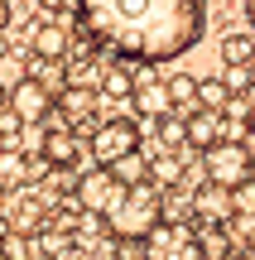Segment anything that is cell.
Instances as JSON below:
<instances>
[{
  "label": "cell",
  "mask_w": 255,
  "mask_h": 260,
  "mask_svg": "<svg viewBox=\"0 0 255 260\" xmlns=\"http://www.w3.org/2000/svg\"><path fill=\"white\" fill-rule=\"evenodd\" d=\"M169 96H173V111H198V77H188V73H173L169 77Z\"/></svg>",
  "instance_id": "44dd1931"
},
{
  "label": "cell",
  "mask_w": 255,
  "mask_h": 260,
  "mask_svg": "<svg viewBox=\"0 0 255 260\" xmlns=\"http://www.w3.org/2000/svg\"><path fill=\"white\" fill-rule=\"evenodd\" d=\"M154 140H159V149H188V116H159L154 121Z\"/></svg>",
  "instance_id": "ac0fdd59"
},
{
  "label": "cell",
  "mask_w": 255,
  "mask_h": 260,
  "mask_svg": "<svg viewBox=\"0 0 255 260\" xmlns=\"http://www.w3.org/2000/svg\"><path fill=\"white\" fill-rule=\"evenodd\" d=\"M29 53H39V58H72V34H67L58 19H48V24L29 29Z\"/></svg>",
  "instance_id": "8fae6325"
},
{
  "label": "cell",
  "mask_w": 255,
  "mask_h": 260,
  "mask_svg": "<svg viewBox=\"0 0 255 260\" xmlns=\"http://www.w3.org/2000/svg\"><path fill=\"white\" fill-rule=\"evenodd\" d=\"M0 260H5V255H0Z\"/></svg>",
  "instance_id": "e575fe53"
},
{
  "label": "cell",
  "mask_w": 255,
  "mask_h": 260,
  "mask_svg": "<svg viewBox=\"0 0 255 260\" xmlns=\"http://www.w3.org/2000/svg\"><path fill=\"white\" fill-rule=\"evenodd\" d=\"M29 183V149H0V188L5 193H15V188Z\"/></svg>",
  "instance_id": "9a60e30c"
},
{
  "label": "cell",
  "mask_w": 255,
  "mask_h": 260,
  "mask_svg": "<svg viewBox=\"0 0 255 260\" xmlns=\"http://www.w3.org/2000/svg\"><path fill=\"white\" fill-rule=\"evenodd\" d=\"M0 149H5V145H0Z\"/></svg>",
  "instance_id": "836d02e7"
},
{
  "label": "cell",
  "mask_w": 255,
  "mask_h": 260,
  "mask_svg": "<svg viewBox=\"0 0 255 260\" xmlns=\"http://www.w3.org/2000/svg\"><path fill=\"white\" fill-rule=\"evenodd\" d=\"M48 260H77V255L72 251H58V255H48Z\"/></svg>",
  "instance_id": "f1b7e54d"
},
{
  "label": "cell",
  "mask_w": 255,
  "mask_h": 260,
  "mask_svg": "<svg viewBox=\"0 0 255 260\" xmlns=\"http://www.w3.org/2000/svg\"><path fill=\"white\" fill-rule=\"evenodd\" d=\"M10 15H15V10H10V0H0V34L10 29Z\"/></svg>",
  "instance_id": "d4e9b609"
},
{
  "label": "cell",
  "mask_w": 255,
  "mask_h": 260,
  "mask_svg": "<svg viewBox=\"0 0 255 260\" xmlns=\"http://www.w3.org/2000/svg\"><path fill=\"white\" fill-rule=\"evenodd\" d=\"M72 19L92 53L164 68L202 44L207 0H72Z\"/></svg>",
  "instance_id": "6da1fadb"
},
{
  "label": "cell",
  "mask_w": 255,
  "mask_h": 260,
  "mask_svg": "<svg viewBox=\"0 0 255 260\" xmlns=\"http://www.w3.org/2000/svg\"><path fill=\"white\" fill-rule=\"evenodd\" d=\"M121 193H125V183L111 174V164L82 169V174H77V183H72V198H77V207H82L87 217H106L116 203H121Z\"/></svg>",
  "instance_id": "5b68a950"
},
{
  "label": "cell",
  "mask_w": 255,
  "mask_h": 260,
  "mask_svg": "<svg viewBox=\"0 0 255 260\" xmlns=\"http://www.w3.org/2000/svg\"><path fill=\"white\" fill-rule=\"evenodd\" d=\"M5 232H10V222H5V212H0V236H5Z\"/></svg>",
  "instance_id": "d6a6232c"
},
{
  "label": "cell",
  "mask_w": 255,
  "mask_h": 260,
  "mask_svg": "<svg viewBox=\"0 0 255 260\" xmlns=\"http://www.w3.org/2000/svg\"><path fill=\"white\" fill-rule=\"evenodd\" d=\"M144 260H198V232L188 222H154L150 232L140 236Z\"/></svg>",
  "instance_id": "8992f818"
},
{
  "label": "cell",
  "mask_w": 255,
  "mask_h": 260,
  "mask_svg": "<svg viewBox=\"0 0 255 260\" xmlns=\"http://www.w3.org/2000/svg\"><path fill=\"white\" fill-rule=\"evenodd\" d=\"M150 183L154 188H178L183 183V149H159V154H150Z\"/></svg>",
  "instance_id": "5bb4252c"
},
{
  "label": "cell",
  "mask_w": 255,
  "mask_h": 260,
  "mask_svg": "<svg viewBox=\"0 0 255 260\" xmlns=\"http://www.w3.org/2000/svg\"><path fill=\"white\" fill-rule=\"evenodd\" d=\"M5 222L10 232H29L34 236V226H44V207H39V198H15V203H5Z\"/></svg>",
  "instance_id": "2e32d148"
},
{
  "label": "cell",
  "mask_w": 255,
  "mask_h": 260,
  "mask_svg": "<svg viewBox=\"0 0 255 260\" xmlns=\"http://www.w3.org/2000/svg\"><path fill=\"white\" fill-rule=\"evenodd\" d=\"M217 53H222V63H250L255 58V29L250 34H227Z\"/></svg>",
  "instance_id": "7402d4cb"
},
{
  "label": "cell",
  "mask_w": 255,
  "mask_h": 260,
  "mask_svg": "<svg viewBox=\"0 0 255 260\" xmlns=\"http://www.w3.org/2000/svg\"><path fill=\"white\" fill-rule=\"evenodd\" d=\"M39 154L48 159L53 169H67V174H82V140L72 135V125H58V130H44V145Z\"/></svg>",
  "instance_id": "9c48e42d"
},
{
  "label": "cell",
  "mask_w": 255,
  "mask_h": 260,
  "mask_svg": "<svg viewBox=\"0 0 255 260\" xmlns=\"http://www.w3.org/2000/svg\"><path fill=\"white\" fill-rule=\"evenodd\" d=\"M236 236L227 232V222H198V255L202 260H227Z\"/></svg>",
  "instance_id": "4fadbf2b"
},
{
  "label": "cell",
  "mask_w": 255,
  "mask_h": 260,
  "mask_svg": "<svg viewBox=\"0 0 255 260\" xmlns=\"http://www.w3.org/2000/svg\"><path fill=\"white\" fill-rule=\"evenodd\" d=\"M53 106H58V92H48V87L39 82V77H29V73L10 87V116H15L19 125H44Z\"/></svg>",
  "instance_id": "52a82bcc"
},
{
  "label": "cell",
  "mask_w": 255,
  "mask_h": 260,
  "mask_svg": "<svg viewBox=\"0 0 255 260\" xmlns=\"http://www.w3.org/2000/svg\"><path fill=\"white\" fill-rule=\"evenodd\" d=\"M154 222H164V188L154 183H135L121 193V203L106 212V232L121 241H140Z\"/></svg>",
  "instance_id": "7a4b0ae2"
},
{
  "label": "cell",
  "mask_w": 255,
  "mask_h": 260,
  "mask_svg": "<svg viewBox=\"0 0 255 260\" xmlns=\"http://www.w3.org/2000/svg\"><path fill=\"white\" fill-rule=\"evenodd\" d=\"M198 260H202V255H198Z\"/></svg>",
  "instance_id": "d590c367"
},
{
  "label": "cell",
  "mask_w": 255,
  "mask_h": 260,
  "mask_svg": "<svg viewBox=\"0 0 255 260\" xmlns=\"http://www.w3.org/2000/svg\"><path fill=\"white\" fill-rule=\"evenodd\" d=\"M5 111H10V87L0 82V116H5Z\"/></svg>",
  "instance_id": "484cf974"
},
{
  "label": "cell",
  "mask_w": 255,
  "mask_h": 260,
  "mask_svg": "<svg viewBox=\"0 0 255 260\" xmlns=\"http://www.w3.org/2000/svg\"><path fill=\"white\" fill-rule=\"evenodd\" d=\"M202 178H212V183H222V188H241L246 178H255L250 149L241 145V140H227V135H222L212 149H202Z\"/></svg>",
  "instance_id": "277c9868"
},
{
  "label": "cell",
  "mask_w": 255,
  "mask_h": 260,
  "mask_svg": "<svg viewBox=\"0 0 255 260\" xmlns=\"http://www.w3.org/2000/svg\"><path fill=\"white\" fill-rule=\"evenodd\" d=\"M246 24L255 29V0H246Z\"/></svg>",
  "instance_id": "4316f807"
},
{
  "label": "cell",
  "mask_w": 255,
  "mask_h": 260,
  "mask_svg": "<svg viewBox=\"0 0 255 260\" xmlns=\"http://www.w3.org/2000/svg\"><path fill=\"white\" fill-rule=\"evenodd\" d=\"M5 53H10V39H5V34H0V58H5Z\"/></svg>",
  "instance_id": "f546056e"
},
{
  "label": "cell",
  "mask_w": 255,
  "mask_h": 260,
  "mask_svg": "<svg viewBox=\"0 0 255 260\" xmlns=\"http://www.w3.org/2000/svg\"><path fill=\"white\" fill-rule=\"evenodd\" d=\"M246 251H250V255H255V232H250V236H246Z\"/></svg>",
  "instance_id": "4dcf8cb0"
},
{
  "label": "cell",
  "mask_w": 255,
  "mask_h": 260,
  "mask_svg": "<svg viewBox=\"0 0 255 260\" xmlns=\"http://www.w3.org/2000/svg\"><path fill=\"white\" fill-rule=\"evenodd\" d=\"M34 241H39V251H44V255H58V251H72V246H67V241H72V236H67V232H53V226H48V232H39Z\"/></svg>",
  "instance_id": "cb8c5ba5"
},
{
  "label": "cell",
  "mask_w": 255,
  "mask_h": 260,
  "mask_svg": "<svg viewBox=\"0 0 255 260\" xmlns=\"http://www.w3.org/2000/svg\"><path fill=\"white\" fill-rule=\"evenodd\" d=\"M227 260H255V255H250V251H246V255H236V251H231V255H227Z\"/></svg>",
  "instance_id": "1f68e13d"
},
{
  "label": "cell",
  "mask_w": 255,
  "mask_h": 260,
  "mask_svg": "<svg viewBox=\"0 0 255 260\" xmlns=\"http://www.w3.org/2000/svg\"><path fill=\"white\" fill-rule=\"evenodd\" d=\"M0 255L5 260H34V236L29 232H5L0 236Z\"/></svg>",
  "instance_id": "603a6c76"
},
{
  "label": "cell",
  "mask_w": 255,
  "mask_h": 260,
  "mask_svg": "<svg viewBox=\"0 0 255 260\" xmlns=\"http://www.w3.org/2000/svg\"><path fill=\"white\" fill-rule=\"evenodd\" d=\"M236 217V198H231V188H222V183H202L198 193H193V226L198 222H231Z\"/></svg>",
  "instance_id": "30bf717a"
},
{
  "label": "cell",
  "mask_w": 255,
  "mask_h": 260,
  "mask_svg": "<svg viewBox=\"0 0 255 260\" xmlns=\"http://www.w3.org/2000/svg\"><path fill=\"white\" fill-rule=\"evenodd\" d=\"M111 174L121 178L125 188H135V183H150V154H144V149H130V154H121L111 164Z\"/></svg>",
  "instance_id": "e0dca14e"
},
{
  "label": "cell",
  "mask_w": 255,
  "mask_h": 260,
  "mask_svg": "<svg viewBox=\"0 0 255 260\" xmlns=\"http://www.w3.org/2000/svg\"><path fill=\"white\" fill-rule=\"evenodd\" d=\"M130 106H135V116H140V121H159V116H169V111H173L169 82H159V77H154V68H150V73H135Z\"/></svg>",
  "instance_id": "ba28073f"
},
{
  "label": "cell",
  "mask_w": 255,
  "mask_h": 260,
  "mask_svg": "<svg viewBox=\"0 0 255 260\" xmlns=\"http://www.w3.org/2000/svg\"><path fill=\"white\" fill-rule=\"evenodd\" d=\"M222 135H227V116H222V111H202V106L188 111V149L202 154V149H212Z\"/></svg>",
  "instance_id": "7c38bea8"
},
{
  "label": "cell",
  "mask_w": 255,
  "mask_h": 260,
  "mask_svg": "<svg viewBox=\"0 0 255 260\" xmlns=\"http://www.w3.org/2000/svg\"><path fill=\"white\" fill-rule=\"evenodd\" d=\"M140 140H144L140 121H130V116H101L92 125V135H87V154H92V164H116L121 154L140 149Z\"/></svg>",
  "instance_id": "3957f363"
},
{
  "label": "cell",
  "mask_w": 255,
  "mask_h": 260,
  "mask_svg": "<svg viewBox=\"0 0 255 260\" xmlns=\"http://www.w3.org/2000/svg\"><path fill=\"white\" fill-rule=\"evenodd\" d=\"M222 82H227L231 102L255 92V63H222Z\"/></svg>",
  "instance_id": "ffe728a7"
},
{
  "label": "cell",
  "mask_w": 255,
  "mask_h": 260,
  "mask_svg": "<svg viewBox=\"0 0 255 260\" xmlns=\"http://www.w3.org/2000/svg\"><path fill=\"white\" fill-rule=\"evenodd\" d=\"M246 135L255 140V106H250V116H246Z\"/></svg>",
  "instance_id": "83f0119b"
},
{
  "label": "cell",
  "mask_w": 255,
  "mask_h": 260,
  "mask_svg": "<svg viewBox=\"0 0 255 260\" xmlns=\"http://www.w3.org/2000/svg\"><path fill=\"white\" fill-rule=\"evenodd\" d=\"M198 106H202V111H222V116H227L231 92H227V82H222V73L217 77H198Z\"/></svg>",
  "instance_id": "d6986e66"
}]
</instances>
